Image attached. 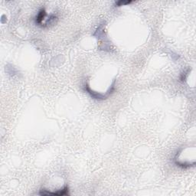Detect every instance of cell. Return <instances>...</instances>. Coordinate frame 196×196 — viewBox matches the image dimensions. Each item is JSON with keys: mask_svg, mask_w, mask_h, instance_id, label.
Segmentation results:
<instances>
[{"mask_svg": "<svg viewBox=\"0 0 196 196\" xmlns=\"http://www.w3.org/2000/svg\"><path fill=\"white\" fill-rule=\"evenodd\" d=\"M132 2V1H119V2H116V5L118 6H122L124 5H128L130 4Z\"/></svg>", "mask_w": 196, "mask_h": 196, "instance_id": "3957f363", "label": "cell"}, {"mask_svg": "<svg viewBox=\"0 0 196 196\" xmlns=\"http://www.w3.org/2000/svg\"><path fill=\"white\" fill-rule=\"evenodd\" d=\"M45 15H46V12H45V9H41V10L39 12L38 15H37L36 19H35L36 24H38V25H41L43 20H44V19H45Z\"/></svg>", "mask_w": 196, "mask_h": 196, "instance_id": "7a4b0ae2", "label": "cell"}, {"mask_svg": "<svg viewBox=\"0 0 196 196\" xmlns=\"http://www.w3.org/2000/svg\"><path fill=\"white\" fill-rule=\"evenodd\" d=\"M69 189L68 186H65V187L63 188V189L60 190L58 192H47V191H41V192L39 193L41 195H58V196H62V195H69Z\"/></svg>", "mask_w": 196, "mask_h": 196, "instance_id": "6da1fadb", "label": "cell"}]
</instances>
